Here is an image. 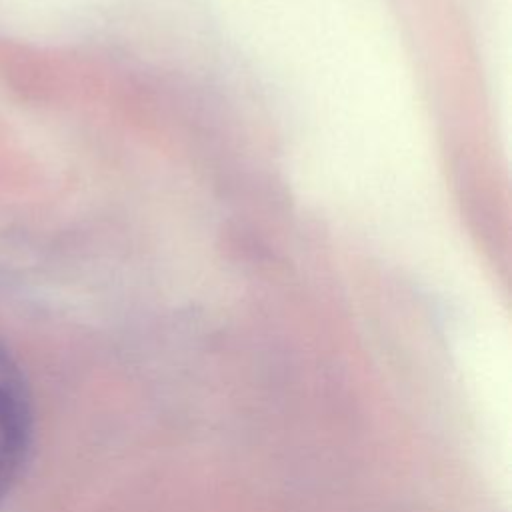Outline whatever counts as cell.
Instances as JSON below:
<instances>
[{"instance_id":"6da1fadb","label":"cell","mask_w":512,"mask_h":512,"mask_svg":"<svg viewBox=\"0 0 512 512\" xmlns=\"http://www.w3.org/2000/svg\"><path fill=\"white\" fill-rule=\"evenodd\" d=\"M30 442V392L16 360L0 342V500L18 478Z\"/></svg>"}]
</instances>
